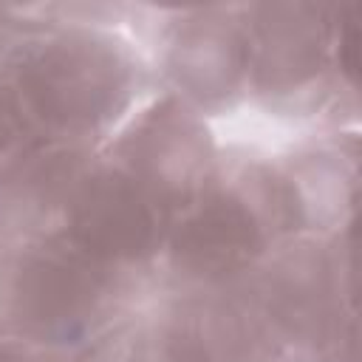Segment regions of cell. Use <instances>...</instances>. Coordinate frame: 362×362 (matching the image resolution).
Segmentation results:
<instances>
[{
  "instance_id": "7a4b0ae2",
  "label": "cell",
  "mask_w": 362,
  "mask_h": 362,
  "mask_svg": "<svg viewBox=\"0 0 362 362\" xmlns=\"http://www.w3.org/2000/svg\"><path fill=\"white\" fill-rule=\"evenodd\" d=\"M161 201L130 173H102L74 198L68 240L96 263L139 260L161 238Z\"/></svg>"
},
{
  "instance_id": "8992f818",
  "label": "cell",
  "mask_w": 362,
  "mask_h": 362,
  "mask_svg": "<svg viewBox=\"0 0 362 362\" xmlns=\"http://www.w3.org/2000/svg\"><path fill=\"white\" fill-rule=\"evenodd\" d=\"M0 150H3V144H0Z\"/></svg>"
},
{
  "instance_id": "3957f363",
  "label": "cell",
  "mask_w": 362,
  "mask_h": 362,
  "mask_svg": "<svg viewBox=\"0 0 362 362\" xmlns=\"http://www.w3.org/2000/svg\"><path fill=\"white\" fill-rule=\"evenodd\" d=\"M11 294L25 325L42 334L74 331L96 311L105 294V272L65 238L20 257Z\"/></svg>"
},
{
  "instance_id": "6da1fadb",
  "label": "cell",
  "mask_w": 362,
  "mask_h": 362,
  "mask_svg": "<svg viewBox=\"0 0 362 362\" xmlns=\"http://www.w3.org/2000/svg\"><path fill=\"white\" fill-rule=\"evenodd\" d=\"M127 88V65L102 40L62 37L34 51L8 93L31 130H90L110 116Z\"/></svg>"
},
{
  "instance_id": "277c9868",
  "label": "cell",
  "mask_w": 362,
  "mask_h": 362,
  "mask_svg": "<svg viewBox=\"0 0 362 362\" xmlns=\"http://www.w3.org/2000/svg\"><path fill=\"white\" fill-rule=\"evenodd\" d=\"M263 226L255 209L235 195H209L173 229L170 252L178 269L195 277H226L263 252Z\"/></svg>"
},
{
  "instance_id": "5b68a950",
  "label": "cell",
  "mask_w": 362,
  "mask_h": 362,
  "mask_svg": "<svg viewBox=\"0 0 362 362\" xmlns=\"http://www.w3.org/2000/svg\"><path fill=\"white\" fill-rule=\"evenodd\" d=\"M6 362H37V359H6Z\"/></svg>"
}]
</instances>
